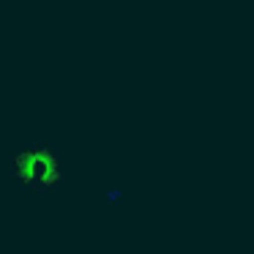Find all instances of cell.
<instances>
[{
	"mask_svg": "<svg viewBox=\"0 0 254 254\" xmlns=\"http://www.w3.org/2000/svg\"><path fill=\"white\" fill-rule=\"evenodd\" d=\"M17 178H25V181H36V178H44V181H52L55 178V161H52L50 153H25L17 156Z\"/></svg>",
	"mask_w": 254,
	"mask_h": 254,
	"instance_id": "1",
	"label": "cell"
}]
</instances>
